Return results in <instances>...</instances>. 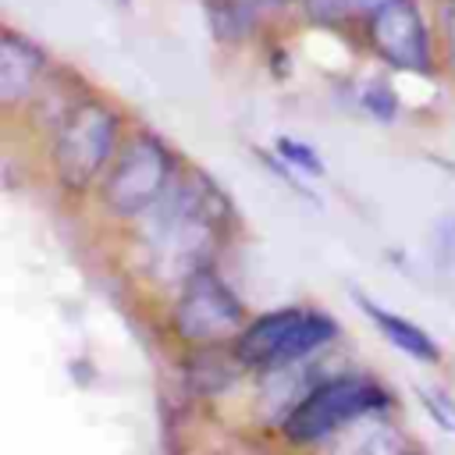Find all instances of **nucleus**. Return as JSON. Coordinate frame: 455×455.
I'll return each mask as SVG.
<instances>
[{"instance_id":"obj_16","label":"nucleus","mask_w":455,"mask_h":455,"mask_svg":"<svg viewBox=\"0 0 455 455\" xmlns=\"http://www.w3.org/2000/svg\"><path fill=\"white\" fill-rule=\"evenodd\" d=\"M117 4H128V0H117Z\"/></svg>"},{"instance_id":"obj_11","label":"nucleus","mask_w":455,"mask_h":455,"mask_svg":"<svg viewBox=\"0 0 455 455\" xmlns=\"http://www.w3.org/2000/svg\"><path fill=\"white\" fill-rule=\"evenodd\" d=\"M306 7H309V14L316 21H338L352 4L348 0H306Z\"/></svg>"},{"instance_id":"obj_7","label":"nucleus","mask_w":455,"mask_h":455,"mask_svg":"<svg viewBox=\"0 0 455 455\" xmlns=\"http://www.w3.org/2000/svg\"><path fill=\"white\" fill-rule=\"evenodd\" d=\"M43 50L18 36L14 28H4L0 36V103L14 107L28 100V92L39 85L43 75Z\"/></svg>"},{"instance_id":"obj_5","label":"nucleus","mask_w":455,"mask_h":455,"mask_svg":"<svg viewBox=\"0 0 455 455\" xmlns=\"http://www.w3.org/2000/svg\"><path fill=\"white\" fill-rule=\"evenodd\" d=\"M238 323H242V302L210 267H203L185 281L181 299L174 306V331L188 345L224 341Z\"/></svg>"},{"instance_id":"obj_4","label":"nucleus","mask_w":455,"mask_h":455,"mask_svg":"<svg viewBox=\"0 0 455 455\" xmlns=\"http://www.w3.org/2000/svg\"><path fill=\"white\" fill-rule=\"evenodd\" d=\"M171 174H174V160L164 149V142H156L153 135H135L121 149L107 178V188H103L107 206L124 217L146 213L171 188Z\"/></svg>"},{"instance_id":"obj_3","label":"nucleus","mask_w":455,"mask_h":455,"mask_svg":"<svg viewBox=\"0 0 455 455\" xmlns=\"http://www.w3.org/2000/svg\"><path fill=\"white\" fill-rule=\"evenodd\" d=\"M117 139V117L103 103H78L57 132L53 164L68 188H85L107 164Z\"/></svg>"},{"instance_id":"obj_1","label":"nucleus","mask_w":455,"mask_h":455,"mask_svg":"<svg viewBox=\"0 0 455 455\" xmlns=\"http://www.w3.org/2000/svg\"><path fill=\"white\" fill-rule=\"evenodd\" d=\"M217 199L206 178H185L142 213L146 267L160 284H185L206 267L220 220Z\"/></svg>"},{"instance_id":"obj_12","label":"nucleus","mask_w":455,"mask_h":455,"mask_svg":"<svg viewBox=\"0 0 455 455\" xmlns=\"http://www.w3.org/2000/svg\"><path fill=\"white\" fill-rule=\"evenodd\" d=\"M366 107L377 110V117H391V114H395V103H391V96H387L380 85H373V89L366 92Z\"/></svg>"},{"instance_id":"obj_10","label":"nucleus","mask_w":455,"mask_h":455,"mask_svg":"<svg viewBox=\"0 0 455 455\" xmlns=\"http://www.w3.org/2000/svg\"><path fill=\"white\" fill-rule=\"evenodd\" d=\"M277 153L284 156V160H291V164H299L306 174H323V160L309 149V146H302L299 139H288V135H281L277 139Z\"/></svg>"},{"instance_id":"obj_8","label":"nucleus","mask_w":455,"mask_h":455,"mask_svg":"<svg viewBox=\"0 0 455 455\" xmlns=\"http://www.w3.org/2000/svg\"><path fill=\"white\" fill-rule=\"evenodd\" d=\"M302 309H274L267 316H259L256 323H249L238 338V359L256 366V370H274L277 352L288 338V331L299 323Z\"/></svg>"},{"instance_id":"obj_9","label":"nucleus","mask_w":455,"mask_h":455,"mask_svg":"<svg viewBox=\"0 0 455 455\" xmlns=\"http://www.w3.org/2000/svg\"><path fill=\"white\" fill-rule=\"evenodd\" d=\"M359 306H363L366 316L384 331V338H387L391 345H398L402 352H409L412 359H419V363H437V359H441L437 341H434L427 331H419L416 323H409L405 316L387 313L384 306H377V302H370V299H363V295H359Z\"/></svg>"},{"instance_id":"obj_2","label":"nucleus","mask_w":455,"mask_h":455,"mask_svg":"<svg viewBox=\"0 0 455 455\" xmlns=\"http://www.w3.org/2000/svg\"><path fill=\"white\" fill-rule=\"evenodd\" d=\"M387 405V395L366 377H334L302 395V402L284 416V434L299 444L320 441L355 416Z\"/></svg>"},{"instance_id":"obj_14","label":"nucleus","mask_w":455,"mask_h":455,"mask_svg":"<svg viewBox=\"0 0 455 455\" xmlns=\"http://www.w3.org/2000/svg\"><path fill=\"white\" fill-rule=\"evenodd\" d=\"M348 4H352L355 11H366V14H373V11H377L384 0H348Z\"/></svg>"},{"instance_id":"obj_6","label":"nucleus","mask_w":455,"mask_h":455,"mask_svg":"<svg viewBox=\"0 0 455 455\" xmlns=\"http://www.w3.org/2000/svg\"><path fill=\"white\" fill-rule=\"evenodd\" d=\"M370 39L380 50V57L402 71L430 68V43L416 0H384L370 14Z\"/></svg>"},{"instance_id":"obj_13","label":"nucleus","mask_w":455,"mask_h":455,"mask_svg":"<svg viewBox=\"0 0 455 455\" xmlns=\"http://www.w3.org/2000/svg\"><path fill=\"white\" fill-rule=\"evenodd\" d=\"M444 39H448V50H451V64H455V0H444Z\"/></svg>"},{"instance_id":"obj_15","label":"nucleus","mask_w":455,"mask_h":455,"mask_svg":"<svg viewBox=\"0 0 455 455\" xmlns=\"http://www.w3.org/2000/svg\"><path fill=\"white\" fill-rule=\"evenodd\" d=\"M391 455H416V451H398V448H395V451H391Z\"/></svg>"}]
</instances>
